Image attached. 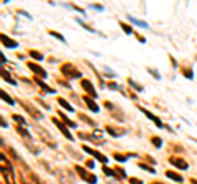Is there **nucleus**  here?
<instances>
[{"instance_id":"obj_1","label":"nucleus","mask_w":197,"mask_h":184,"mask_svg":"<svg viewBox=\"0 0 197 184\" xmlns=\"http://www.w3.org/2000/svg\"><path fill=\"white\" fill-rule=\"evenodd\" d=\"M141 112L145 113V115H146L148 118H151V120L155 122V123H156V127H158V128H163V127H164L163 123H161V122H160V118L156 117V115H153V113H150V112H148V110H145V109H141Z\"/></svg>"},{"instance_id":"obj_2","label":"nucleus","mask_w":197,"mask_h":184,"mask_svg":"<svg viewBox=\"0 0 197 184\" xmlns=\"http://www.w3.org/2000/svg\"><path fill=\"white\" fill-rule=\"evenodd\" d=\"M84 151H87V153H90V155L97 156V158H99V161H102V163H107V161H109V159L105 158V156H104V155H100V153H97V151L90 150V148H87V146H84Z\"/></svg>"},{"instance_id":"obj_3","label":"nucleus","mask_w":197,"mask_h":184,"mask_svg":"<svg viewBox=\"0 0 197 184\" xmlns=\"http://www.w3.org/2000/svg\"><path fill=\"white\" fill-rule=\"evenodd\" d=\"M169 161H171V164H174V166L181 168V169H187V163H184V161H181V159L171 158V159H169Z\"/></svg>"},{"instance_id":"obj_4","label":"nucleus","mask_w":197,"mask_h":184,"mask_svg":"<svg viewBox=\"0 0 197 184\" xmlns=\"http://www.w3.org/2000/svg\"><path fill=\"white\" fill-rule=\"evenodd\" d=\"M82 86H84V89H87V91H89V94H90L92 97H97L95 91H94V87H92V84L89 82V81H84V82H82Z\"/></svg>"},{"instance_id":"obj_5","label":"nucleus","mask_w":197,"mask_h":184,"mask_svg":"<svg viewBox=\"0 0 197 184\" xmlns=\"http://www.w3.org/2000/svg\"><path fill=\"white\" fill-rule=\"evenodd\" d=\"M128 20H130V21H133L135 25L141 26V28H148V23H146V21H140V20H136V18H133L131 15H128Z\"/></svg>"},{"instance_id":"obj_6","label":"nucleus","mask_w":197,"mask_h":184,"mask_svg":"<svg viewBox=\"0 0 197 184\" xmlns=\"http://www.w3.org/2000/svg\"><path fill=\"white\" fill-rule=\"evenodd\" d=\"M2 40H4V45H5V46H8V48H17V46H18L17 43H13L10 38L4 36V35H2Z\"/></svg>"},{"instance_id":"obj_7","label":"nucleus","mask_w":197,"mask_h":184,"mask_svg":"<svg viewBox=\"0 0 197 184\" xmlns=\"http://www.w3.org/2000/svg\"><path fill=\"white\" fill-rule=\"evenodd\" d=\"M30 69L35 72H38L40 76H46V71H43V69H40V66L38 64H30Z\"/></svg>"},{"instance_id":"obj_8","label":"nucleus","mask_w":197,"mask_h":184,"mask_svg":"<svg viewBox=\"0 0 197 184\" xmlns=\"http://www.w3.org/2000/svg\"><path fill=\"white\" fill-rule=\"evenodd\" d=\"M85 102L89 104V109L92 110V112H99V107H97V105L94 104L92 100H90V97H85Z\"/></svg>"},{"instance_id":"obj_9","label":"nucleus","mask_w":197,"mask_h":184,"mask_svg":"<svg viewBox=\"0 0 197 184\" xmlns=\"http://www.w3.org/2000/svg\"><path fill=\"white\" fill-rule=\"evenodd\" d=\"M54 123H56V125H58V128H61V130H63V133L66 135V137L69 138V140H71L72 137H71V133H69V132H67V128H66V127H64V125H61V123H59L58 120H54Z\"/></svg>"},{"instance_id":"obj_10","label":"nucleus","mask_w":197,"mask_h":184,"mask_svg":"<svg viewBox=\"0 0 197 184\" xmlns=\"http://www.w3.org/2000/svg\"><path fill=\"white\" fill-rule=\"evenodd\" d=\"M166 174H168V178H171V179H174V181H179V183H181V181H182V178H181L179 174H174V173H172V171H168V173H166Z\"/></svg>"},{"instance_id":"obj_11","label":"nucleus","mask_w":197,"mask_h":184,"mask_svg":"<svg viewBox=\"0 0 197 184\" xmlns=\"http://www.w3.org/2000/svg\"><path fill=\"white\" fill-rule=\"evenodd\" d=\"M59 104L63 105V107H64V109H66V110H69V112H71V110H74V109H72V107H71V105H69V104H67L66 100H64V99H59Z\"/></svg>"},{"instance_id":"obj_12","label":"nucleus","mask_w":197,"mask_h":184,"mask_svg":"<svg viewBox=\"0 0 197 184\" xmlns=\"http://www.w3.org/2000/svg\"><path fill=\"white\" fill-rule=\"evenodd\" d=\"M2 99H4V100H7V102H8L10 105H13V100H12V99H10L8 96H7V94H5V92H2Z\"/></svg>"},{"instance_id":"obj_13","label":"nucleus","mask_w":197,"mask_h":184,"mask_svg":"<svg viewBox=\"0 0 197 184\" xmlns=\"http://www.w3.org/2000/svg\"><path fill=\"white\" fill-rule=\"evenodd\" d=\"M51 35H53V36H54V38H58V40H61V41H63V43H66V40H64V36H63V35H59V33H54V31H51Z\"/></svg>"},{"instance_id":"obj_14","label":"nucleus","mask_w":197,"mask_h":184,"mask_svg":"<svg viewBox=\"0 0 197 184\" xmlns=\"http://www.w3.org/2000/svg\"><path fill=\"white\" fill-rule=\"evenodd\" d=\"M31 56H35V58H36V59H43V56L40 54L38 51H33V53H31Z\"/></svg>"},{"instance_id":"obj_15","label":"nucleus","mask_w":197,"mask_h":184,"mask_svg":"<svg viewBox=\"0 0 197 184\" xmlns=\"http://www.w3.org/2000/svg\"><path fill=\"white\" fill-rule=\"evenodd\" d=\"M153 143H155V145H156L158 148L161 146V140H160V138H153Z\"/></svg>"},{"instance_id":"obj_16","label":"nucleus","mask_w":197,"mask_h":184,"mask_svg":"<svg viewBox=\"0 0 197 184\" xmlns=\"http://www.w3.org/2000/svg\"><path fill=\"white\" fill-rule=\"evenodd\" d=\"M92 8H95V10H99V12H102V10H104V7H100V5H92Z\"/></svg>"},{"instance_id":"obj_17","label":"nucleus","mask_w":197,"mask_h":184,"mask_svg":"<svg viewBox=\"0 0 197 184\" xmlns=\"http://www.w3.org/2000/svg\"><path fill=\"white\" fill-rule=\"evenodd\" d=\"M123 30H125V31H126V33H128V35L131 33V28H130V26H125V25H123Z\"/></svg>"},{"instance_id":"obj_18","label":"nucleus","mask_w":197,"mask_h":184,"mask_svg":"<svg viewBox=\"0 0 197 184\" xmlns=\"http://www.w3.org/2000/svg\"><path fill=\"white\" fill-rule=\"evenodd\" d=\"M131 183H133V184H141V181H136V179H131Z\"/></svg>"}]
</instances>
